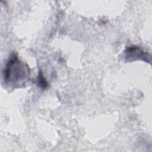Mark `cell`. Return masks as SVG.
Listing matches in <instances>:
<instances>
[{
  "label": "cell",
  "mask_w": 152,
  "mask_h": 152,
  "mask_svg": "<svg viewBox=\"0 0 152 152\" xmlns=\"http://www.w3.org/2000/svg\"><path fill=\"white\" fill-rule=\"evenodd\" d=\"M3 72L4 81L14 87L24 85L30 75L28 66L20 61L14 53L9 59Z\"/></svg>",
  "instance_id": "1"
},
{
  "label": "cell",
  "mask_w": 152,
  "mask_h": 152,
  "mask_svg": "<svg viewBox=\"0 0 152 152\" xmlns=\"http://www.w3.org/2000/svg\"><path fill=\"white\" fill-rule=\"evenodd\" d=\"M125 56L128 61H134L135 59H141L145 62H149V55L144 52L142 49L136 46H128L126 48Z\"/></svg>",
  "instance_id": "2"
},
{
  "label": "cell",
  "mask_w": 152,
  "mask_h": 152,
  "mask_svg": "<svg viewBox=\"0 0 152 152\" xmlns=\"http://www.w3.org/2000/svg\"><path fill=\"white\" fill-rule=\"evenodd\" d=\"M37 82L39 86L40 87L42 88L45 89L48 86V83L46 80V79L43 76V74L41 71H39L37 78Z\"/></svg>",
  "instance_id": "3"
}]
</instances>
